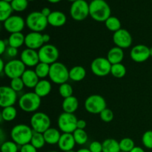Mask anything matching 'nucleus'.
Here are the masks:
<instances>
[{"mask_svg": "<svg viewBox=\"0 0 152 152\" xmlns=\"http://www.w3.org/2000/svg\"><path fill=\"white\" fill-rule=\"evenodd\" d=\"M77 152H91L88 148H81V149H79Z\"/></svg>", "mask_w": 152, "mask_h": 152, "instance_id": "obj_52", "label": "nucleus"}, {"mask_svg": "<svg viewBox=\"0 0 152 152\" xmlns=\"http://www.w3.org/2000/svg\"><path fill=\"white\" fill-rule=\"evenodd\" d=\"M34 131L29 126L25 124H18L12 129L10 132V137L12 141L18 145H25L31 142Z\"/></svg>", "mask_w": 152, "mask_h": 152, "instance_id": "obj_2", "label": "nucleus"}, {"mask_svg": "<svg viewBox=\"0 0 152 152\" xmlns=\"http://www.w3.org/2000/svg\"><path fill=\"white\" fill-rule=\"evenodd\" d=\"M88 149L91 152H102V143L99 141H93L89 145Z\"/></svg>", "mask_w": 152, "mask_h": 152, "instance_id": "obj_43", "label": "nucleus"}, {"mask_svg": "<svg viewBox=\"0 0 152 152\" xmlns=\"http://www.w3.org/2000/svg\"><path fill=\"white\" fill-rule=\"evenodd\" d=\"M17 100V92L10 86H1L0 88V106L2 108L13 106Z\"/></svg>", "mask_w": 152, "mask_h": 152, "instance_id": "obj_13", "label": "nucleus"}, {"mask_svg": "<svg viewBox=\"0 0 152 152\" xmlns=\"http://www.w3.org/2000/svg\"><path fill=\"white\" fill-rule=\"evenodd\" d=\"M113 42L117 47L122 49H126L131 47L132 45V37L129 31L126 29H120L114 33Z\"/></svg>", "mask_w": 152, "mask_h": 152, "instance_id": "obj_15", "label": "nucleus"}, {"mask_svg": "<svg viewBox=\"0 0 152 152\" xmlns=\"http://www.w3.org/2000/svg\"><path fill=\"white\" fill-rule=\"evenodd\" d=\"M77 121L78 120L74 114L63 112L58 117V127L63 133L73 134L77 129Z\"/></svg>", "mask_w": 152, "mask_h": 152, "instance_id": "obj_8", "label": "nucleus"}, {"mask_svg": "<svg viewBox=\"0 0 152 152\" xmlns=\"http://www.w3.org/2000/svg\"><path fill=\"white\" fill-rule=\"evenodd\" d=\"M48 152H59V151H48Z\"/></svg>", "mask_w": 152, "mask_h": 152, "instance_id": "obj_58", "label": "nucleus"}, {"mask_svg": "<svg viewBox=\"0 0 152 152\" xmlns=\"http://www.w3.org/2000/svg\"><path fill=\"white\" fill-rule=\"evenodd\" d=\"M42 39L45 44H48V42L50 40V37L49 34H42Z\"/></svg>", "mask_w": 152, "mask_h": 152, "instance_id": "obj_49", "label": "nucleus"}, {"mask_svg": "<svg viewBox=\"0 0 152 152\" xmlns=\"http://www.w3.org/2000/svg\"><path fill=\"white\" fill-rule=\"evenodd\" d=\"M68 1H71V2H75V1H78V0H68Z\"/></svg>", "mask_w": 152, "mask_h": 152, "instance_id": "obj_56", "label": "nucleus"}, {"mask_svg": "<svg viewBox=\"0 0 152 152\" xmlns=\"http://www.w3.org/2000/svg\"><path fill=\"white\" fill-rule=\"evenodd\" d=\"M52 86L50 81L47 80H40L36 87L34 88V92L41 98L48 96L51 91Z\"/></svg>", "mask_w": 152, "mask_h": 152, "instance_id": "obj_23", "label": "nucleus"}, {"mask_svg": "<svg viewBox=\"0 0 152 152\" xmlns=\"http://www.w3.org/2000/svg\"><path fill=\"white\" fill-rule=\"evenodd\" d=\"M6 54L7 55V56H9L10 58H14L17 56L18 54V49L16 48L10 47L8 46L5 51Z\"/></svg>", "mask_w": 152, "mask_h": 152, "instance_id": "obj_45", "label": "nucleus"}, {"mask_svg": "<svg viewBox=\"0 0 152 152\" xmlns=\"http://www.w3.org/2000/svg\"><path fill=\"white\" fill-rule=\"evenodd\" d=\"M111 13V7L105 0H92L89 4V16L96 22H105Z\"/></svg>", "mask_w": 152, "mask_h": 152, "instance_id": "obj_1", "label": "nucleus"}, {"mask_svg": "<svg viewBox=\"0 0 152 152\" xmlns=\"http://www.w3.org/2000/svg\"><path fill=\"white\" fill-rule=\"evenodd\" d=\"M111 74L115 78H123L126 74V68L122 63L114 64L111 66Z\"/></svg>", "mask_w": 152, "mask_h": 152, "instance_id": "obj_34", "label": "nucleus"}, {"mask_svg": "<svg viewBox=\"0 0 152 152\" xmlns=\"http://www.w3.org/2000/svg\"><path fill=\"white\" fill-rule=\"evenodd\" d=\"M112 65L105 57H97L92 61L91 70L94 75L97 77H105L111 74Z\"/></svg>", "mask_w": 152, "mask_h": 152, "instance_id": "obj_12", "label": "nucleus"}, {"mask_svg": "<svg viewBox=\"0 0 152 152\" xmlns=\"http://www.w3.org/2000/svg\"><path fill=\"white\" fill-rule=\"evenodd\" d=\"M31 143L37 149H40V148H42V147H44L46 142L45 140L43 134L34 132L32 138H31Z\"/></svg>", "mask_w": 152, "mask_h": 152, "instance_id": "obj_35", "label": "nucleus"}, {"mask_svg": "<svg viewBox=\"0 0 152 152\" xmlns=\"http://www.w3.org/2000/svg\"><path fill=\"white\" fill-rule=\"evenodd\" d=\"M17 116V111L16 108L13 106L6 107L2 108V111L1 113V117L3 120L6 122H11L16 119Z\"/></svg>", "mask_w": 152, "mask_h": 152, "instance_id": "obj_30", "label": "nucleus"}, {"mask_svg": "<svg viewBox=\"0 0 152 152\" xmlns=\"http://www.w3.org/2000/svg\"><path fill=\"white\" fill-rule=\"evenodd\" d=\"M114 112L110 108H105L102 112L99 114V117H100L101 120H102L105 123H110L114 120Z\"/></svg>", "mask_w": 152, "mask_h": 152, "instance_id": "obj_41", "label": "nucleus"}, {"mask_svg": "<svg viewBox=\"0 0 152 152\" xmlns=\"http://www.w3.org/2000/svg\"><path fill=\"white\" fill-rule=\"evenodd\" d=\"M105 25L107 29L114 33L117 32V31L121 29V22L116 16H110L105 22Z\"/></svg>", "mask_w": 152, "mask_h": 152, "instance_id": "obj_31", "label": "nucleus"}, {"mask_svg": "<svg viewBox=\"0 0 152 152\" xmlns=\"http://www.w3.org/2000/svg\"><path fill=\"white\" fill-rule=\"evenodd\" d=\"M4 68H5V64H4V61L2 59H0V72H4Z\"/></svg>", "mask_w": 152, "mask_h": 152, "instance_id": "obj_51", "label": "nucleus"}, {"mask_svg": "<svg viewBox=\"0 0 152 152\" xmlns=\"http://www.w3.org/2000/svg\"><path fill=\"white\" fill-rule=\"evenodd\" d=\"M130 152H145V150L140 146H135Z\"/></svg>", "mask_w": 152, "mask_h": 152, "instance_id": "obj_50", "label": "nucleus"}, {"mask_svg": "<svg viewBox=\"0 0 152 152\" xmlns=\"http://www.w3.org/2000/svg\"><path fill=\"white\" fill-rule=\"evenodd\" d=\"M26 71V66L20 59H11L5 63L4 74L10 80L22 77Z\"/></svg>", "mask_w": 152, "mask_h": 152, "instance_id": "obj_11", "label": "nucleus"}, {"mask_svg": "<svg viewBox=\"0 0 152 152\" xmlns=\"http://www.w3.org/2000/svg\"><path fill=\"white\" fill-rule=\"evenodd\" d=\"M51 10H50V8H48V7H43L42 10H41V13H42L43 15H44L45 17H48L49 16H50V14L51 13Z\"/></svg>", "mask_w": 152, "mask_h": 152, "instance_id": "obj_48", "label": "nucleus"}, {"mask_svg": "<svg viewBox=\"0 0 152 152\" xmlns=\"http://www.w3.org/2000/svg\"><path fill=\"white\" fill-rule=\"evenodd\" d=\"M3 25L6 31L10 34L22 32L25 28L26 23L25 20L20 16L12 15L7 20L3 22Z\"/></svg>", "mask_w": 152, "mask_h": 152, "instance_id": "obj_14", "label": "nucleus"}, {"mask_svg": "<svg viewBox=\"0 0 152 152\" xmlns=\"http://www.w3.org/2000/svg\"><path fill=\"white\" fill-rule=\"evenodd\" d=\"M20 60L27 67H36L40 62L38 51L30 48L22 50L20 54Z\"/></svg>", "mask_w": 152, "mask_h": 152, "instance_id": "obj_18", "label": "nucleus"}, {"mask_svg": "<svg viewBox=\"0 0 152 152\" xmlns=\"http://www.w3.org/2000/svg\"><path fill=\"white\" fill-rule=\"evenodd\" d=\"M10 87L16 92H20L23 90L24 87H25V84H24L22 78L18 77V78H14L10 80Z\"/></svg>", "mask_w": 152, "mask_h": 152, "instance_id": "obj_40", "label": "nucleus"}, {"mask_svg": "<svg viewBox=\"0 0 152 152\" xmlns=\"http://www.w3.org/2000/svg\"><path fill=\"white\" fill-rule=\"evenodd\" d=\"M28 1H34V0H28Z\"/></svg>", "mask_w": 152, "mask_h": 152, "instance_id": "obj_59", "label": "nucleus"}, {"mask_svg": "<svg viewBox=\"0 0 152 152\" xmlns=\"http://www.w3.org/2000/svg\"><path fill=\"white\" fill-rule=\"evenodd\" d=\"M20 152H37V149L30 142L22 145L20 148Z\"/></svg>", "mask_w": 152, "mask_h": 152, "instance_id": "obj_44", "label": "nucleus"}, {"mask_svg": "<svg viewBox=\"0 0 152 152\" xmlns=\"http://www.w3.org/2000/svg\"><path fill=\"white\" fill-rule=\"evenodd\" d=\"M73 135H74L76 143L80 145L86 144L88 140L87 132L84 129H76L73 133Z\"/></svg>", "mask_w": 152, "mask_h": 152, "instance_id": "obj_33", "label": "nucleus"}, {"mask_svg": "<svg viewBox=\"0 0 152 152\" xmlns=\"http://www.w3.org/2000/svg\"><path fill=\"white\" fill-rule=\"evenodd\" d=\"M120 151L124 152H130L135 147L134 142L129 137H125L120 141Z\"/></svg>", "mask_w": 152, "mask_h": 152, "instance_id": "obj_36", "label": "nucleus"}, {"mask_svg": "<svg viewBox=\"0 0 152 152\" xmlns=\"http://www.w3.org/2000/svg\"><path fill=\"white\" fill-rule=\"evenodd\" d=\"M1 1H7V2H11L12 1H13V0H1Z\"/></svg>", "mask_w": 152, "mask_h": 152, "instance_id": "obj_54", "label": "nucleus"}, {"mask_svg": "<svg viewBox=\"0 0 152 152\" xmlns=\"http://www.w3.org/2000/svg\"><path fill=\"white\" fill-rule=\"evenodd\" d=\"M48 1L50 3H52V4H56V3H58L59 2V1H61L62 0H48Z\"/></svg>", "mask_w": 152, "mask_h": 152, "instance_id": "obj_53", "label": "nucleus"}, {"mask_svg": "<svg viewBox=\"0 0 152 152\" xmlns=\"http://www.w3.org/2000/svg\"><path fill=\"white\" fill-rule=\"evenodd\" d=\"M48 77L53 83L60 86L69 80V70L63 63L56 62L50 65Z\"/></svg>", "mask_w": 152, "mask_h": 152, "instance_id": "obj_4", "label": "nucleus"}, {"mask_svg": "<svg viewBox=\"0 0 152 152\" xmlns=\"http://www.w3.org/2000/svg\"><path fill=\"white\" fill-rule=\"evenodd\" d=\"M25 36H24V34L22 32L10 34L8 39H7L8 46L16 48L18 49L25 44Z\"/></svg>", "mask_w": 152, "mask_h": 152, "instance_id": "obj_27", "label": "nucleus"}, {"mask_svg": "<svg viewBox=\"0 0 152 152\" xmlns=\"http://www.w3.org/2000/svg\"><path fill=\"white\" fill-rule=\"evenodd\" d=\"M50 65L44 63V62H40L37 66L35 67V72L39 77V78L41 80H44L47 77L49 76V72H50Z\"/></svg>", "mask_w": 152, "mask_h": 152, "instance_id": "obj_32", "label": "nucleus"}, {"mask_svg": "<svg viewBox=\"0 0 152 152\" xmlns=\"http://www.w3.org/2000/svg\"><path fill=\"white\" fill-rule=\"evenodd\" d=\"M26 26L34 32H42L48 25V18L41 11H34L28 15L25 19Z\"/></svg>", "mask_w": 152, "mask_h": 152, "instance_id": "obj_5", "label": "nucleus"}, {"mask_svg": "<svg viewBox=\"0 0 152 152\" xmlns=\"http://www.w3.org/2000/svg\"><path fill=\"white\" fill-rule=\"evenodd\" d=\"M120 152H124V151H120Z\"/></svg>", "mask_w": 152, "mask_h": 152, "instance_id": "obj_60", "label": "nucleus"}, {"mask_svg": "<svg viewBox=\"0 0 152 152\" xmlns=\"http://www.w3.org/2000/svg\"><path fill=\"white\" fill-rule=\"evenodd\" d=\"M43 135H44L46 143L49 145H55V144H58L62 134L58 129L50 128L43 133Z\"/></svg>", "mask_w": 152, "mask_h": 152, "instance_id": "obj_25", "label": "nucleus"}, {"mask_svg": "<svg viewBox=\"0 0 152 152\" xmlns=\"http://www.w3.org/2000/svg\"><path fill=\"white\" fill-rule=\"evenodd\" d=\"M76 144L77 143L75 142L73 134L63 133L61 135L60 139L58 142V146L59 149L65 152L74 149Z\"/></svg>", "mask_w": 152, "mask_h": 152, "instance_id": "obj_19", "label": "nucleus"}, {"mask_svg": "<svg viewBox=\"0 0 152 152\" xmlns=\"http://www.w3.org/2000/svg\"><path fill=\"white\" fill-rule=\"evenodd\" d=\"M18 145L13 141H5L1 145V152H18Z\"/></svg>", "mask_w": 152, "mask_h": 152, "instance_id": "obj_39", "label": "nucleus"}, {"mask_svg": "<svg viewBox=\"0 0 152 152\" xmlns=\"http://www.w3.org/2000/svg\"><path fill=\"white\" fill-rule=\"evenodd\" d=\"M39 61L41 62L52 65L57 62L59 57V51L57 48L51 44H45L38 50Z\"/></svg>", "mask_w": 152, "mask_h": 152, "instance_id": "obj_9", "label": "nucleus"}, {"mask_svg": "<svg viewBox=\"0 0 152 152\" xmlns=\"http://www.w3.org/2000/svg\"><path fill=\"white\" fill-rule=\"evenodd\" d=\"M150 55H151V56H152V47L150 48Z\"/></svg>", "mask_w": 152, "mask_h": 152, "instance_id": "obj_55", "label": "nucleus"}, {"mask_svg": "<svg viewBox=\"0 0 152 152\" xmlns=\"http://www.w3.org/2000/svg\"><path fill=\"white\" fill-rule=\"evenodd\" d=\"M41 103V97L35 92H28L24 94L19 99V108L27 113L37 111L39 108Z\"/></svg>", "mask_w": 152, "mask_h": 152, "instance_id": "obj_3", "label": "nucleus"}, {"mask_svg": "<svg viewBox=\"0 0 152 152\" xmlns=\"http://www.w3.org/2000/svg\"><path fill=\"white\" fill-rule=\"evenodd\" d=\"M106 101L101 95L92 94L88 96L85 101V108L92 114H99L107 108Z\"/></svg>", "mask_w": 152, "mask_h": 152, "instance_id": "obj_7", "label": "nucleus"}, {"mask_svg": "<svg viewBox=\"0 0 152 152\" xmlns=\"http://www.w3.org/2000/svg\"><path fill=\"white\" fill-rule=\"evenodd\" d=\"M21 78L25 87L28 88H34L40 80L35 71L31 69H26Z\"/></svg>", "mask_w": 152, "mask_h": 152, "instance_id": "obj_20", "label": "nucleus"}, {"mask_svg": "<svg viewBox=\"0 0 152 152\" xmlns=\"http://www.w3.org/2000/svg\"><path fill=\"white\" fill-rule=\"evenodd\" d=\"M48 25L53 27H62L65 25L67 22V17L64 13L58 10L52 11L50 16L48 17Z\"/></svg>", "mask_w": 152, "mask_h": 152, "instance_id": "obj_21", "label": "nucleus"}, {"mask_svg": "<svg viewBox=\"0 0 152 152\" xmlns=\"http://www.w3.org/2000/svg\"><path fill=\"white\" fill-rule=\"evenodd\" d=\"M142 142L144 146L148 149H152V131H146L142 134Z\"/></svg>", "mask_w": 152, "mask_h": 152, "instance_id": "obj_42", "label": "nucleus"}, {"mask_svg": "<svg viewBox=\"0 0 152 152\" xmlns=\"http://www.w3.org/2000/svg\"><path fill=\"white\" fill-rule=\"evenodd\" d=\"M13 10L11 4L4 1H0V21L4 22L12 16Z\"/></svg>", "mask_w": 152, "mask_h": 152, "instance_id": "obj_28", "label": "nucleus"}, {"mask_svg": "<svg viewBox=\"0 0 152 152\" xmlns=\"http://www.w3.org/2000/svg\"><path fill=\"white\" fill-rule=\"evenodd\" d=\"M73 91H73L72 86L68 83H65L59 86V93L64 99L73 96Z\"/></svg>", "mask_w": 152, "mask_h": 152, "instance_id": "obj_38", "label": "nucleus"}, {"mask_svg": "<svg viewBox=\"0 0 152 152\" xmlns=\"http://www.w3.org/2000/svg\"><path fill=\"white\" fill-rule=\"evenodd\" d=\"M86 76V70L80 65H76L69 70V79L74 82L84 80Z\"/></svg>", "mask_w": 152, "mask_h": 152, "instance_id": "obj_26", "label": "nucleus"}, {"mask_svg": "<svg viewBox=\"0 0 152 152\" xmlns=\"http://www.w3.org/2000/svg\"><path fill=\"white\" fill-rule=\"evenodd\" d=\"M120 142L115 139L108 138L102 142V152H120Z\"/></svg>", "mask_w": 152, "mask_h": 152, "instance_id": "obj_29", "label": "nucleus"}, {"mask_svg": "<svg viewBox=\"0 0 152 152\" xmlns=\"http://www.w3.org/2000/svg\"><path fill=\"white\" fill-rule=\"evenodd\" d=\"M31 127L35 132L43 134L50 128V119L48 114L44 112H35L31 117Z\"/></svg>", "mask_w": 152, "mask_h": 152, "instance_id": "obj_6", "label": "nucleus"}, {"mask_svg": "<svg viewBox=\"0 0 152 152\" xmlns=\"http://www.w3.org/2000/svg\"><path fill=\"white\" fill-rule=\"evenodd\" d=\"M107 59L111 62V65L121 63L124 59V51L123 49L119 47H113L108 51L107 54Z\"/></svg>", "mask_w": 152, "mask_h": 152, "instance_id": "obj_22", "label": "nucleus"}, {"mask_svg": "<svg viewBox=\"0 0 152 152\" xmlns=\"http://www.w3.org/2000/svg\"><path fill=\"white\" fill-rule=\"evenodd\" d=\"M25 45L27 48L36 50L40 49L45 45L42 39V34L39 32H31L28 33L25 35Z\"/></svg>", "mask_w": 152, "mask_h": 152, "instance_id": "obj_17", "label": "nucleus"}, {"mask_svg": "<svg viewBox=\"0 0 152 152\" xmlns=\"http://www.w3.org/2000/svg\"><path fill=\"white\" fill-rule=\"evenodd\" d=\"M65 152H76V151H74V150H70V151H65Z\"/></svg>", "mask_w": 152, "mask_h": 152, "instance_id": "obj_57", "label": "nucleus"}, {"mask_svg": "<svg viewBox=\"0 0 152 152\" xmlns=\"http://www.w3.org/2000/svg\"><path fill=\"white\" fill-rule=\"evenodd\" d=\"M62 109L64 112L74 114L79 107V101L77 98L74 96H71L70 97L64 99L62 104Z\"/></svg>", "mask_w": 152, "mask_h": 152, "instance_id": "obj_24", "label": "nucleus"}, {"mask_svg": "<svg viewBox=\"0 0 152 152\" xmlns=\"http://www.w3.org/2000/svg\"><path fill=\"white\" fill-rule=\"evenodd\" d=\"M8 45V42L7 39H1L0 40V54H3L5 53L6 50H7V45Z\"/></svg>", "mask_w": 152, "mask_h": 152, "instance_id": "obj_46", "label": "nucleus"}, {"mask_svg": "<svg viewBox=\"0 0 152 152\" xmlns=\"http://www.w3.org/2000/svg\"><path fill=\"white\" fill-rule=\"evenodd\" d=\"M13 11L22 12L27 9L28 6V0H13L10 2Z\"/></svg>", "mask_w": 152, "mask_h": 152, "instance_id": "obj_37", "label": "nucleus"}, {"mask_svg": "<svg viewBox=\"0 0 152 152\" xmlns=\"http://www.w3.org/2000/svg\"><path fill=\"white\" fill-rule=\"evenodd\" d=\"M70 15L75 21L85 20L89 16V4L86 0L73 2L70 8Z\"/></svg>", "mask_w": 152, "mask_h": 152, "instance_id": "obj_10", "label": "nucleus"}, {"mask_svg": "<svg viewBox=\"0 0 152 152\" xmlns=\"http://www.w3.org/2000/svg\"><path fill=\"white\" fill-rule=\"evenodd\" d=\"M130 56L133 61L135 62H144L148 60L150 55V48L145 45H137L134 46L131 50Z\"/></svg>", "mask_w": 152, "mask_h": 152, "instance_id": "obj_16", "label": "nucleus"}, {"mask_svg": "<svg viewBox=\"0 0 152 152\" xmlns=\"http://www.w3.org/2000/svg\"><path fill=\"white\" fill-rule=\"evenodd\" d=\"M86 126H87V123L84 120H78L77 121V129H86Z\"/></svg>", "mask_w": 152, "mask_h": 152, "instance_id": "obj_47", "label": "nucleus"}]
</instances>
